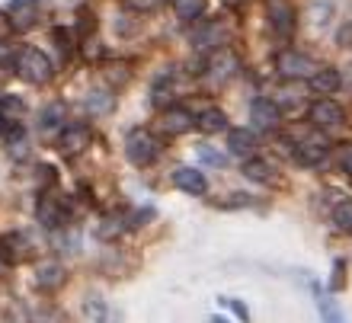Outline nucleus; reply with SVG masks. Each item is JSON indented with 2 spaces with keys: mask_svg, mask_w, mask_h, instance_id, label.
<instances>
[{
  "mask_svg": "<svg viewBox=\"0 0 352 323\" xmlns=\"http://www.w3.org/2000/svg\"><path fill=\"white\" fill-rule=\"evenodd\" d=\"M116 109V100H112V93L109 90H90L87 93V112L90 115H109V112Z\"/></svg>",
  "mask_w": 352,
  "mask_h": 323,
  "instance_id": "6ab92c4d",
  "label": "nucleus"
},
{
  "mask_svg": "<svg viewBox=\"0 0 352 323\" xmlns=\"http://www.w3.org/2000/svg\"><path fill=\"white\" fill-rule=\"evenodd\" d=\"M307 119H311V125H314L317 131H327V129H340L346 119V112L340 102L333 100H317L311 109H307Z\"/></svg>",
  "mask_w": 352,
  "mask_h": 323,
  "instance_id": "423d86ee",
  "label": "nucleus"
},
{
  "mask_svg": "<svg viewBox=\"0 0 352 323\" xmlns=\"http://www.w3.org/2000/svg\"><path fill=\"white\" fill-rule=\"evenodd\" d=\"M333 224L340 231L352 234V199H343V202L333 205Z\"/></svg>",
  "mask_w": 352,
  "mask_h": 323,
  "instance_id": "a878e982",
  "label": "nucleus"
},
{
  "mask_svg": "<svg viewBox=\"0 0 352 323\" xmlns=\"http://www.w3.org/2000/svg\"><path fill=\"white\" fill-rule=\"evenodd\" d=\"M7 129H10V125H7V122H3V119H0V138L7 135Z\"/></svg>",
  "mask_w": 352,
  "mask_h": 323,
  "instance_id": "473e14b6",
  "label": "nucleus"
},
{
  "mask_svg": "<svg viewBox=\"0 0 352 323\" xmlns=\"http://www.w3.org/2000/svg\"><path fill=\"white\" fill-rule=\"evenodd\" d=\"M214 323H224V320H218V317H214Z\"/></svg>",
  "mask_w": 352,
  "mask_h": 323,
  "instance_id": "f704fd0d",
  "label": "nucleus"
},
{
  "mask_svg": "<svg viewBox=\"0 0 352 323\" xmlns=\"http://www.w3.org/2000/svg\"><path fill=\"white\" fill-rule=\"evenodd\" d=\"M65 102H48V106H42V112H38V125L42 129H65L67 122H65Z\"/></svg>",
  "mask_w": 352,
  "mask_h": 323,
  "instance_id": "4be33fe9",
  "label": "nucleus"
},
{
  "mask_svg": "<svg viewBox=\"0 0 352 323\" xmlns=\"http://www.w3.org/2000/svg\"><path fill=\"white\" fill-rule=\"evenodd\" d=\"M340 170H343L346 176H352V144L340 151Z\"/></svg>",
  "mask_w": 352,
  "mask_h": 323,
  "instance_id": "7c9ffc66",
  "label": "nucleus"
},
{
  "mask_svg": "<svg viewBox=\"0 0 352 323\" xmlns=\"http://www.w3.org/2000/svg\"><path fill=\"white\" fill-rule=\"evenodd\" d=\"M32 276H36V285L42 288V291H55V288L65 285V276H67V272H65V266H61L58 259H42Z\"/></svg>",
  "mask_w": 352,
  "mask_h": 323,
  "instance_id": "9b49d317",
  "label": "nucleus"
},
{
  "mask_svg": "<svg viewBox=\"0 0 352 323\" xmlns=\"http://www.w3.org/2000/svg\"><path fill=\"white\" fill-rule=\"evenodd\" d=\"M228 125V115L221 109H205L199 112V119H195V129H202L205 135H214V131H224Z\"/></svg>",
  "mask_w": 352,
  "mask_h": 323,
  "instance_id": "412c9836",
  "label": "nucleus"
},
{
  "mask_svg": "<svg viewBox=\"0 0 352 323\" xmlns=\"http://www.w3.org/2000/svg\"><path fill=\"white\" fill-rule=\"evenodd\" d=\"M228 3H243V0H228Z\"/></svg>",
  "mask_w": 352,
  "mask_h": 323,
  "instance_id": "72a5a7b5",
  "label": "nucleus"
},
{
  "mask_svg": "<svg viewBox=\"0 0 352 323\" xmlns=\"http://www.w3.org/2000/svg\"><path fill=\"white\" fill-rule=\"evenodd\" d=\"M266 19L276 32L288 36V32L295 29V7H292L288 0H266Z\"/></svg>",
  "mask_w": 352,
  "mask_h": 323,
  "instance_id": "9d476101",
  "label": "nucleus"
},
{
  "mask_svg": "<svg viewBox=\"0 0 352 323\" xmlns=\"http://www.w3.org/2000/svg\"><path fill=\"white\" fill-rule=\"evenodd\" d=\"M199 157H202L205 164H212V166H224V157H221V154H214L212 148H202V151H199Z\"/></svg>",
  "mask_w": 352,
  "mask_h": 323,
  "instance_id": "2f4dec72",
  "label": "nucleus"
},
{
  "mask_svg": "<svg viewBox=\"0 0 352 323\" xmlns=\"http://www.w3.org/2000/svg\"><path fill=\"white\" fill-rule=\"evenodd\" d=\"M157 154H160V138L154 131H148V129L129 131V138H125V157H129L135 166L154 164Z\"/></svg>",
  "mask_w": 352,
  "mask_h": 323,
  "instance_id": "f03ea898",
  "label": "nucleus"
},
{
  "mask_svg": "<svg viewBox=\"0 0 352 323\" xmlns=\"http://www.w3.org/2000/svg\"><path fill=\"white\" fill-rule=\"evenodd\" d=\"M228 151L237 154V157H247V154L256 151V135L247 129H234L231 135H228Z\"/></svg>",
  "mask_w": 352,
  "mask_h": 323,
  "instance_id": "a211bd4d",
  "label": "nucleus"
},
{
  "mask_svg": "<svg viewBox=\"0 0 352 323\" xmlns=\"http://www.w3.org/2000/svg\"><path fill=\"white\" fill-rule=\"evenodd\" d=\"M317 311H320L324 323H343V314H340V307H336L327 295H317Z\"/></svg>",
  "mask_w": 352,
  "mask_h": 323,
  "instance_id": "bb28decb",
  "label": "nucleus"
},
{
  "mask_svg": "<svg viewBox=\"0 0 352 323\" xmlns=\"http://www.w3.org/2000/svg\"><path fill=\"white\" fill-rule=\"evenodd\" d=\"M13 61H16V48L0 38V67H13Z\"/></svg>",
  "mask_w": 352,
  "mask_h": 323,
  "instance_id": "cd10ccee",
  "label": "nucleus"
},
{
  "mask_svg": "<svg viewBox=\"0 0 352 323\" xmlns=\"http://www.w3.org/2000/svg\"><path fill=\"white\" fill-rule=\"evenodd\" d=\"M13 71L26 83H48L55 77V65H52V58L42 48H19L16 61H13Z\"/></svg>",
  "mask_w": 352,
  "mask_h": 323,
  "instance_id": "f257e3e1",
  "label": "nucleus"
},
{
  "mask_svg": "<svg viewBox=\"0 0 352 323\" xmlns=\"http://www.w3.org/2000/svg\"><path fill=\"white\" fill-rule=\"evenodd\" d=\"M173 183H176V189H183L189 195H202L208 189V179L199 170H192V166H179L173 173Z\"/></svg>",
  "mask_w": 352,
  "mask_h": 323,
  "instance_id": "4468645a",
  "label": "nucleus"
},
{
  "mask_svg": "<svg viewBox=\"0 0 352 323\" xmlns=\"http://www.w3.org/2000/svg\"><path fill=\"white\" fill-rule=\"evenodd\" d=\"M276 71L285 77V80H311V77L320 71V65H317L314 58L295 52V48H285V52H278V58H276Z\"/></svg>",
  "mask_w": 352,
  "mask_h": 323,
  "instance_id": "7ed1b4c3",
  "label": "nucleus"
},
{
  "mask_svg": "<svg viewBox=\"0 0 352 323\" xmlns=\"http://www.w3.org/2000/svg\"><path fill=\"white\" fill-rule=\"evenodd\" d=\"M192 125H195V119L183 106H167L164 115H160V129L167 131V135H183V131H189Z\"/></svg>",
  "mask_w": 352,
  "mask_h": 323,
  "instance_id": "ddd939ff",
  "label": "nucleus"
},
{
  "mask_svg": "<svg viewBox=\"0 0 352 323\" xmlns=\"http://www.w3.org/2000/svg\"><path fill=\"white\" fill-rule=\"evenodd\" d=\"M250 122L260 131H276L278 125H282V109H278V102L266 100V96H256V100L250 102Z\"/></svg>",
  "mask_w": 352,
  "mask_h": 323,
  "instance_id": "6e6552de",
  "label": "nucleus"
},
{
  "mask_svg": "<svg viewBox=\"0 0 352 323\" xmlns=\"http://www.w3.org/2000/svg\"><path fill=\"white\" fill-rule=\"evenodd\" d=\"M90 141H93L90 125H84V122H67L65 129H61V135H58V151L67 154V157H74V154H84V151L90 148Z\"/></svg>",
  "mask_w": 352,
  "mask_h": 323,
  "instance_id": "39448f33",
  "label": "nucleus"
},
{
  "mask_svg": "<svg viewBox=\"0 0 352 323\" xmlns=\"http://www.w3.org/2000/svg\"><path fill=\"white\" fill-rule=\"evenodd\" d=\"M340 87H343V77H340V71H333V67H320V71L311 77V90L324 93V96L336 93Z\"/></svg>",
  "mask_w": 352,
  "mask_h": 323,
  "instance_id": "f3484780",
  "label": "nucleus"
},
{
  "mask_svg": "<svg viewBox=\"0 0 352 323\" xmlns=\"http://www.w3.org/2000/svg\"><path fill=\"white\" fill-rule=\"evenodd\" d=\"M36 218L42 227H48V231H61L67 224V202H65V195H58V192H42L38 195V205H36Z\"/></svg>",
  "mask_w": 352,
  "mask_h": 323,
  "instance_id": "20e7f679",
  "label": "nucleus"
},
{
  "mask_svg": "<svg viewBox=\"0 0 352 323\" xmlns=\"http://www.w3.org/2000/svg\"><path fill=\"white\" fill-rule=\"evenodd\" d=\"M224 38H228V29L221 26V23H205L202 29H195L192 32V45L195 48H208V52H214V48H224Z\"/></svg>",
  "mask_w": 352,
  "mask_h": 323,
  "instance_id": "f8f14e48",
  "label": "nucleus"
},
{
  "mask_svg": "<svg viewBox=\"0 0 352 323\" xmlns=\"http://www.w3.org/2000/svg\"><path fill=\"white\" fill-rule=\"evenodd\" d=\"M205 71H208V77H212L214 83H224L241 71V61H237V55H234L231 48H214L212 55H208Z\"/></svg>",
  "mask_w": 352,
  "mask_h": 323,
  "instance_id": "0eeeda50",
  "label": "nucleus"
},
{
  "mask_svg": "<svg viewBox=\"0 0 352 323\" xmlns=\"http://www.w3.org/2000/svg\"><path fill=\"white\" fill-rule=\"evenodd\" d=\"M164 0H129L131 10H141V13H151V10H157Z\"/></svg>",
  "mask_w": 352,
  "mask_h": 323,
  "instance_id": "c756f323",
  "label": "nucleus"
},
{
  "mask_svg": "<svg viewBox=\"0 0 352 323\" xmlns=\"http://www.w3.org/2000/svg\"><path fill=\"white\" fill-rule=\"evenodd\" d=\"M327 148H330V144H327L320 135H311V138L298 141L295 151H298V160H301V164H320V160L327 157Z\"/></svg>",
  "mask_w": 352,
  "mask_h": 323,
  "instance_id": "2eb2a0df",
  "label": "nucleus"
},
{
  "mask_svg": "<svg viewBox=\"0 0 352 323\" xmlns=\"http://www.w3.org/2000/svg\"><path fill=\"white\" fill-rule=\"evenodd\" d=\"M173 13L183 23H195L205 13V0H173Z\"/></svg>",
  "mask_w": 352,
  "mask_h": 323,
  "instance_id": "b1692460",
  "label": "nucleus"
},
{
  "mask_svg": "<svg viewBox=\"0 0 352 323\" xmlns=\"http://www.w3.org/2000/svg\"><path fill=\"white\" fill-rule=\"evenodd\" d=\"M26 115V106L19 96H3L0 100V119L7 122V125H19V119Z\"/></svg>",
  "mask_w": 352,
  "mask_h": 323,
  "instance_id": "5701e85b",
  "label": "nucleus"
},
{
  "mask_svg": "<svg viewBox=\"0 0 352 323\" xmlns=\"http://www.w3.org/2000/svg\"><path fill=\"white\" fill-rule=\"evenodd\" d=\"M125 227H129V214L112 212V214H106V218L100 221V237H102V241H116Z\"/></svg>",
  "mask_w": 352,
  "mask_h": 323,
  "instance_id": "aec40b11",
  "label": "nucleus"
},
{
  "mask_svg": "<svg viewBox=\"0 0 352 323\" xmlns=\"http://www.w3.org/2000/svg\"><path fill=\"white\" fill-rule=\"evenodd\" d=\"M38 13H42V7H38V0H13L7 10V19H10V29H32L38 23Z\"/></svg>",
  "mask_w": 352,
  "mask_h": 323,
  "instance_id": "1a4fd4ad",
  "label": "nucleus"
},
{
  "mask_svg": "<svg viewBox=\"0 0 352 323\" xmlns=\"http://www.w3.org/2000/svg\"><path fill=\"white\" fill-rule=\"evenodd\" d=\"M151 218H154V208H141V212H135L129 218V227H141V224L151 221Z\"/></svg>",
  "mask_w": 352,
  "mask_h": 323,
  "instance_id": "c85d7f7f",
  "label": "nucleus"
},
{
  "mask_svg": "<svg viewBox=\"0 0 352 323\" xmlns=\"http://www.w3.org/2000/svg\"><path fill=\"white\" fill-rule=\"evenodd\" d=\"M3 141H7V154L13 160H23L29 154V135L26 129H19V125H10L7 135H3Z\"/></svg>",
  "mask_w": 352,
  "mask_h": 323,
  "instance_id": "dca6fc26",
  "label": "nucleus"
},
{
  "mask_svg": "<svg viewBox=\"0 0 352 323\" xmlns=\"http://www.w3.org/2000/svg\"><path fill=\"white\" fill-rule=\"evenodd\" d=\"M243 176L253 179V183H269V179L276 176V170H272L266 160H247V164H243Z\"/></svg>",
  "mask_w": 352,
  "mask_h": 323,
  "instance_id": "393cba45",
  "label": "nucleus"
}]
</instances>
